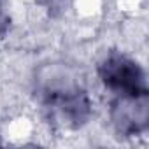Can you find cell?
<instances>
[{
  "label": "cell",
  "mask_w": 149,
  "mask_h": 149,
  "mask_svg": "<svg viewBox=\"0 0 149 149\" xmlns=\"http://www.w3.org/2000/svg\"><path fill=\"white\" fill-rule=\"evenodd\" d=\"M105 81L121 91H128L132 95H137L139 91H144V79L140 70L128 61H118L107 65V76Z\"/></svg>",
  "instance_id": "obj_1"
}]
</instances>
